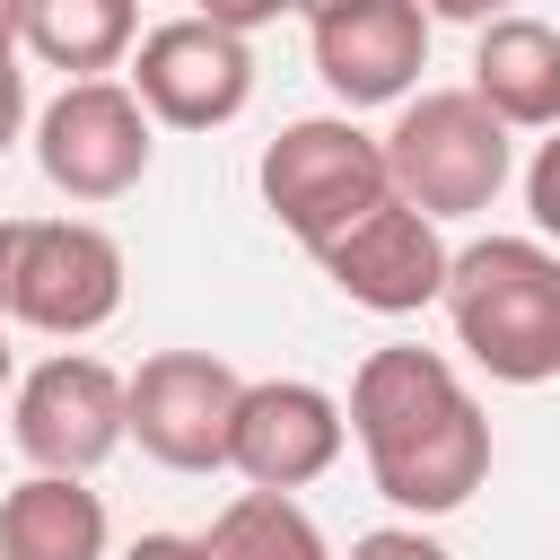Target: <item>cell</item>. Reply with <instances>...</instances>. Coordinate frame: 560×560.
<instances>
[{
	"label": "cell",
	"mask_w": 560,
	"mask_h": 560,
	"mask_svg": "<svg viewBox=\"0 0 560 560\" xmlns=\"http://www.w3.org/2000/svg\"><path fill=\"white\" fill-rule=\"evenodd\" d=\"M254 184H262V210H271L306 254L341 245L368 210L394 201V184H385V149H376V131H359L350 114L280 122L271 149H262V166H254Z\"/></svg>",
	"instance_id": "cell-4"
},
{
	"label": "cell",
	"mask_w": 560,
	"mask_h": 560,
	"mask_svg": "<svg viewBox=\"0 0 560 560\" xmlns=\"http://www.w3.org/2000/svg\"><path fill=\"white\" fill-rule=\"evenodd\" d=\"M122 315V245L96 219H0V324L88 341Z\"/></svg>",
	"instance_id": "cell-5"
},
{
	"label": "cell",
	"mask_w": 560,
	"mask_h": 560,
	"mask_svg": "<svg viewBox=\"0 0 560 560\" xmlns=\"http://www.w3.org/2000/svg\"><path fill=\"white\" fill-rule=\"evenodd\" d=\"M315 262H324V280H332L350 306H368V315H420V306L446 298V262H455V245H446L420 210L385 201V210H368L341 245H324Z\"/></svg>",
	"instance_id": "cell-12"
},
{
	"label": "cell",
	"mask_w": 560,
	"mask_h": 560,
	"mask_svg": "<svg viewBox=\"0 0 560 560\" xmlns=\"http://www.w3.org/2000/svg\"><path fill=\"white\" fill-rule=\"evenodd\" d=\"M525 210H534V245H551L560 254V131L534 149V166H525Z\"/></svg>",
	"instance_id": "cell-17"
},
{
	"label": "cell",
	"mask_w": 560,
	"mask_h": 560,
	"mask_svg": "<svg viewBox=\"0 0 560 560\" xmlns=\"http://www.w3.org/2000/svg\"><path fill=\"white\" fill-rule=\"evenodd\" d=\"M472 105L499 131H560V26L551 18H490L472 35Z\"/></svg>",
	"instance_id": "cell-13"
},
{
	"label": "cell",
	"mask_w": 560,
	"mask_h": 560,
	"mask_svg": "<svg viewBox=\"0 0 560 560\" xmlns=\"http://www.w3.org/2000/svg\"><path fill=\"white\" fill-rule=\"evenodd\" d=\"M315 79L332 88L341 114L359 105H411V79L429 61V18L411 0H332L306 18Z\"/></svg>",
	"instance_id": "cell-11"
},
{
	"label": "cell",
	"mask_w": 560,
	"mask_h": 560,
	"mask_svg": "<svg viewBox=\"0 0 560 560\" xmlns=\"http://www.w3.org/2000/svg\"><path fill=\"white\" fill-rule=\"evenodd\" d=\"M0 61H18V0H0Z\"/></svg>",
	"instance_id": "cell-21"
},
{
	"label": "cell",
	"mask_w": 560,
	"mask_h": 560,
	"mask_svg": "<svg viewBox=\"0 0 560 560\" xmlns=\"http://www.w3.org/2000/svg\"><path fill=\"white\" fill-rule=\"evenodd\" d=\"M350 560H455V551L438 534H420V525H376V534L350 542Z\"/></svg>",
	"instance_id": "cell-18"
},
{
	"label": "cell",
	"mask_w": 560,
	"mask_h": 560,
	"mask_svg": "<svg viewBox=\"0 0 560 560\" xmlns=\"http://www.w3.org/2000/svg\"><path fill=\"white\" fill-rule=\"evenodd\" d=\"M201 551H210V560H332L324 525H315L298 499H271V490H236V499L210 516Z\"/></svg>",
	"instance_id": "cell-16"
},
{
	"label": "cell",
	"mask_w": 560,
	"mask_h": 560,
	"mask_svg": "<svg viewBox=\"0 0 560 560\" xmlns=\"http://www.w3.org/2000/svg\"><path fill=\"white\" fill-rule=\"evenodd\" d=\"M446 324L455 350L499 385L560 376V254L534 236H472L446 262Z\"/></svg>",
	"instance_id": "cell-2"
},
{
	"label": "cell",
	"mask_w": 560,
	"mask_h": 560,
	"mask_svg": "<svg viewBox=\"0 0 560 560\" xmlns=\"http://www.w3.org/2000/svg\"><path fill=\"white\" fill-rule=\"evenodd\" d=\"M26 131V70L18 61H0V149Z\"/></svg>",
	"instance_id": "cell-19"
},
{
	"label": "cell",
	"mask_w": 560,
	"mask_h": 560,
	"mask_svg": "<svg viewBox=\"0 0 560 560\" xmlns=\"http://www.w3.org/2000/svg\"><path fill=\"white\" fill-rule=\"evenodd\" d=\"M245 376L210 350H149L122 376V438H140L149 464L166 472H219L236 438Z\"/></svg>",
	"instance_id": "cell-6"
},
{
	"label": "cell",
	"mask_w": 560,
	"mask_h": 560,
	"mask_svg": "<svg viewBox=\"0 0 560 560\" xmlns=\"http://www.w3.org/2000/svg\"><path fill=\"white\" fill-rule=\"evenodd\" d=\"M350 446V420L324 385L306 376H262L236 402V438H228V472H245V490L298 499L306 481H324Z\"/></svg>",
	"instance_id": "cell-10"
},
{
	"label": "cell",
	"mask_w": 560,
	"mask_h": 560,
	"mask_svg": "<svg viewBox=\"0 0 560 560\" xmlns=\"http://www.w3.org/2000/svg\"><path fill=\"white\" fill-rule=\"evenodd\" d=\"M0 394H9V341H0Z\"/></svg>",
	"instance_id": "cell-22"
},
{
	"label": "cell",
	"mask_w": 560,
	"mask_h": 560,
	"mask_svg": "<svg viewBox=\"0 0 560 560\" xmlns=\"http://www.w3.org/2000/svg\"><path fill=\"white\" fill-rule=\"evenodd\" d=\"M105 542H114V525L88 481L26 472L0 499V560H105Z\"/></svg>",
	"instance_id": "cell-14"
},
{
	"label": "cell",
	"mask_w": 560,
	"mask_h": 560,
	"mask_svg": "<svg viewBox=\"0 0 560 560\" xmlns=\"http://www.w3.org/2000/svg\"><path fill=\"white\" fill-rule=\"evenodd\" d=\"M122 88H131L140 114L166 122V131H219V122H236V114L254 105V44L228 35L210 9L158 18V26L140 35V61H131Z\"/></svg>",
	"instance_id": "cell-8"
},
{
	"label": "cell",
	"mask_w": 560,
	"mask_h": 560,
	"mask_svg": "<svg viewBox=\"0 0 560 560\" xmlns=\"http://www.w3.org/2000/svg\"><path fill=\"white\" fill-rule=\"evenodd\" d=\"M158 158V122L140 114V96L122 79H70L44 114H35V166L61 201H122Z\"/></svg>",
	"instance_id": "cell-7"
},
{
	"label": "cell",
	"mask_w": 560,
	"mask_h": 560,
	"mask_svg": "<svg viewBox=\"0 0 560 560\" xmlns=\"http://www.w3.org/2000/svg\"><path fill=\"white\" fill-rule=\"evenodd\" d=\"M341 420L368 455L376 499H394L402 516H455L490 481V420L446 350H420V341L368 350Z\"/></svg>",
	"instance_id": "cell-1"
},
{
	"label": "cell",
	"mask_w": 560,
	"mask_h": 560,
	"mask_svg": "<svg viewBox=\"0 0 560 560\" xmlns=\"http://www.w3.org/2000/svg\"><path fill=\"white\" fill-rule=\"evenodd\" d=\"M131 44H140L131 0H18V52L44 61V70L105 79Z\"/></svg>",
	"instance_id": "cell-15"
},
{
	"label": "cell",
	"mask_w": 560,
	"mask_h": 560,
	"mask_svg": "<svg viewBox=\"0 0 560 560\" xmlns=\"http://www.w3.org/2000/svg\"><path fill=\"white\" fill-rule=\"evenodd\" d=\"M376 149H385L394 201L420 210L429 228L490 210V201L508 192V175H516V140L472 105V88H420Z\"/></svg>",
	"instance_id": "cell-3"
},
{
	"label": "cell",
	"mask_w": 560,
	"mask_h": 560,
	"mask_svg": "<svg viewBox=\"0 0 560 560\" xmlns=\"http://www.w3.org/2000/svg\"><path fill=\"white\" fill-rule=\"evenodd\" d=\"M122 560H210V551H201V534H140Z\"/></svg>",
	"instance_id": "cell-20"
},
{
	"label": "cell",
	"mask_w": 560,
	"mask_h": 560,
	"mask_svg": "<svg viewBox=\"0 0 560 560\" xmlns=\"http://www.w3.org/2000/svg\"><path fill=\"white\" fill-rule=\"evenodd\" d=\"M9 438L26 455V472H61L88 481L114 446H122V376L88 350H52L44 368L18 376L9 394Z\"/></svg>",
	"instance_id": "cell-9"
}]
</instances>
